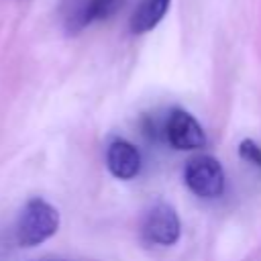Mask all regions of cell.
<instances>
[{"label": "cell", "instance_id": "cell-4", "mask_svg": "<svg viewBox=\"0 0 261 261\" xmlns=\"http://www.w3.org/2000/svg\"><path fill=\"white\" fill-rule=\"evenodd\" d=\"M122 0H71L63 14V29L67 35H77L96 20H106L118 12Z\"/></svg>", "mask_w": 261, "mask_h": 261}, {"label": "cell", "instance_id": "cell-2", "mask_svg": "<svg viewBox=\"0 0 261 261\" xmlns=\"http://www.w3.org/2000/svg\"><path fill=\"white\" fill-rule=\"evenodd\" d=\"M186 186L200 198H216L224 190L222 165L210 155H196L184 169Z\"/></svg>", "mask_w": 261, "mask_h": 261}, {"label": "cell", "instance_id": "cell-1", "mask_svg": "<svg viewBox=\"0 0 261 261\" xmlns=\"http://www.w3.org/2000/svg\"><path fill=\"white\" fill-rule=\"evenodd\" d=\"M59 228V212L43 198H31L16 220V243L20 247H37L51 239Z\"/></svg>", "mask_w": 261, "mask_h": 261}, {"label": "cell", "instance_id": "cell-9", "mask_svg": "<svg viewBox=\"0 0 261 261\" xmlns=\"http://www.w3.org/2000/svg\"><path fill=\"white\" fill-rule=\"evenodd\" d=\"M37 261H63V259H37Z\"/></svg>", "mask_w": 261, "mask_h": 261}, {"label": "cell", "instance_id": "cell-8", "mask_svg": "<svg viewBox=\"0 0 261 261\" xmlns=\"http://www.w3.org/2000/svg\"><path fill=\"white\" fill-rule=\"evenodd\" d=\"M239 155H241V159H245V161H249V163H253L255 167L261 169V147H259L253 139L241 141V145H239Z\"/></svg>", "mask_w": 261, "mask_h": 261}, {"label": "cell", "instance_id": "cell-3", "mask_svg": "<svg viewBox=\"0 0 261 261\" xmlns=\"http://www.w3.org/2000/svg\"><path fill=\"white\" fill-rule=\"evenodd\" d=\"M143 237L153 245H173L179 239L181 222L177 212L167 202H155L143 218Z\"/></svg>", "mask_w": 261, "mask_h": 261}, {"label": "cell", "instance_id": "cell-6", "mask_svg": "<svg viewBox=\"0 0 261 261\" xmlns=\"http://www.w3.org/2000/svg\"><path fill=\"white\" fill-rule=\"evenodd\" d=\"M106 165L114 177L133 179L141 169V153L133 143L114 139L106 149Z\"/></svg>", "mask_w": 261, "mask_h": 261}, {"label": "cell", "instance_id": "cell-5", "mask_svg": "<svg viewBox=\"0 0 261 261\" xmlns=\"http://www.w3.org/2000/svg\"><path fill=\"white\" fill-rule=\"evenodd\" d=\"M165 135L171 147L181 149V151H192L200 149L206 143V135L200 126V122L186 110L175 108L169 112L165 120Z\"/></svg>", "mask_w": 261, "mask_h": 261}, {"label": "cell", "instance_id": "cell-7", "mask_svg": "<svg viewBox=\"0 0 261 261\" xmlns=\"http://www.w3.org/2000/svg\"><path fill=\"white\" fill-rule=\"evenodd\" d=\"M169 4H171V0H141L130 16V22H128L130 33L143 35V33L153 31L167 14Z\"/></svg>", "mask_w": 261, "mask_h": 261}]
</instances>
